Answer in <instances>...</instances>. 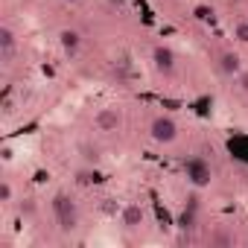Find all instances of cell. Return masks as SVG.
Listing matches in <instances>:
<instances>
[{"label":"cell","mask_w":248,"mask_h":248,"mask_svg":"<svg viewBox=\"0 0 248 248\" xmlns=\"http://www.w3.org/2000/svg\"><path fill=\"white\" fill-rule=\"evenodd\" d=\"M219 70H222L225 76H239V73H242L239 56H236V53H222V56H219Z\"/></svg>","instance_id":"obj_7"},{"label":"cell","mask_w":248,"mask_h":248,"mask_svg":"<svg viewBox=\"0 0 248 248\" xmlns=\"http://www.w3.org/2000/svg\"><path fill=\"white\" fill-rule=\"evenodd\" d=\"M152 62H155V70L158 73H172L175 70V53L170 47H164V44L152 50Z\"/></svg>","instance_id":"obj_5"},{"label":"cell","mask_w":248,"mask_h":248,"mask_svg":"<svg viewBox=\"0 0 248 248\" xmlns=\"http://www.w3.org/2000/svg\"><path fill=\"white\" fill-rule=\"evenodd\" d=\"M233 38L242 41V44H248V21H239V24L233 27Z\"/></svg>","instance_id":"obj_10"},{"label":"cell","mask_w":248,"mask_h":248,"mask_svg":"<svg viewBox=\"0 0 248 248\" xmlns=\"http://www.w3.org/2000/svg\"><path fill=\"white\" fill-rule=\"evenodd\" d=\"M53 213H56V222H59L62 231H76V225H79V207H76V202L70 196L59 193L53 199Z\"/></svg>","instance_id":"obj_1"},{"label":"cell","mask_w":248,"mask_h":248,"mask_svg":"<svg viewBox=\"0 0 248 248\" xmlns=\"http://www.w3.org/2000/svg\"><path fill=\"white\" fill-rule=\"evenodd\" d=\"M184 172H187V178H190L196 187H207V184H210V164H207L204 158H190L187 167H184Z\"/></svg>","instance_id":"obj_3"},{"label":"cell","mask_w":248,"mask_h":248,"mask_svg":"<svg viewBox=\"0 0 248 248\" xmlns=\"http://www.w3.org/2000/svg\"><path fill=\"white\" fill-rule=\"evenodd\" d=\"M239 88L248 93V70H245V73H239Z\"/></svg>","instance_id":"obj_13"},{"label":"cell","mask_w":248,"mask_h":248,"mask_svg":"<svg viewBox=\"0 0 248 248\" xmlns=\"http://www.w3.org/2000/svg\"><path fill=\"white\" fill-rule=\"evenodd\" d=\"M15 44H18V38H15V32H12V27H0V53H3L6 62H9L12 53H15Z\"/></svg>","instance_id":"obj_8"},{"label":"cell","mask_w":248,"mask_h":248,"mask_svg":"<svg viewBox=\"0 0 248 248\" xmlns=\"http://www.w3.org/2000/svg\"><path fill=\"white\" fill-rule=\"evenodd\" d=\"M93 123H96V129H99V132H117V129H120V123H123V117H120L117 108H99L96 117H93Z\"/></svg>","instance_id":"obj_4"},{"label":"cell","mask_w":248,"mask_h":248,"mask_svg":"<svg viewBox=\"0 0 248 248\" xmlns=\"http://www.w3.org/2000/svg\"><path fill=\"white\" fill-rule=\"evenodd\" d=\"M143 219H146V213H143L140 204H126V207H123V216H120L123 228H140Z\"/></svg>","instance_id":"obj_6"},{"label":"cell","mask_w":248,"mask_h":248,"mask_svg":"<svg viewBox=\"0 0 248 248\" xmlns=\"http://www.w3.org/2000/svg\"><path fill=\"white\" fill-rule=\"evenodd\" d=\"M59 41H62V50H64L67 56H73V53H76V50L82 47V35H79L76 30H62Z\"/></svg>","instance_id":"obj_9"},{"label":"cell","mask_w":248,"mask_h":248,"mask_svg":"<svg viewBox=\"0 0 248 248\" xmlns=\"http://www.w3.org/2000/svg\"><path fill=\"white\" fill-rule=\"evenodd\" d=\"M6 202H12V187H9V181L0 184V204H6Z\"/></svg>","instance_id":"obj_11"},{"label":"cell","mask_w":248,"mask_h":248,"mask_svg":"<svg viewBox=\"0 0 248 248\" xmlns=\"http://www.w3.org/2000/svg\"><path fill=\"white\" fill-rule=\"evenodd\" d=\"M149 132H152V140L155 143H172L178 138V126H175L172 117H155L152 126H149Z\"/></svg>","instance_id":"obj_2"},{"label":"cell","mask_w":248,"mask_h":248,"mask_svg":"<svg viewBox=\"0 0 248 248\" xmlns=\"http://www.w3.org/2000/svg\"><path fill=\"white\" fill-rule=\"evenodd\" d=\"M64 3H76V0H64Z\"/></svg>","instance_id":"obj_14"},{"label":"cell","mask_w":248,"mask_h":248,"mask_svg":"<svg viewBox=\"0 0 248 248\" xmlns=\"http://www.w3.org/2000/svg\"><path fill=\"white\" fill-rule=\"evenodd\" d=\"M108 6H111V9H126L129 0H108Z\"/></svg>","instance_id":"obj_12"}]
</instances>
